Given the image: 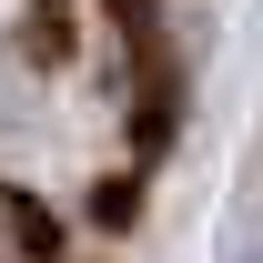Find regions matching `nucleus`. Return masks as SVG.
Returning <instances> with one entry per match:
<instances>
[{"mask_svg":"<svg viewBox=\"0 0 263 263\" xmlns=\"http://www.w3.org/2000/svg\"><path fill=\"white\" fill-rule=\"evenodd\" d=\"M253 263H263V253H253Z\"/></svg>","mask_w":263,"mask_h":263,"instance_id":"obj_1","label":"nucleus"}]
</instances>
